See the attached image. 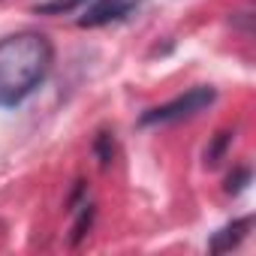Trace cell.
<instances>
[{"mask_svg":"<svg viewBox=\"0 0 256 256\" xmlns=\"http://www.w3.org/2000/svg\"><path fill=\"white\" fill-rule=\"evenodd\" d=\"M217 100V90L208 88V84H196L190 88L187 94L163 102V106H154L148 108L142 118H139V126H166V124H178V120H190L196 118L199 112H205L211 102Z\"/></svg>","mask_w":256,"mask_h":256,"instance_id":"obj_2","label":"cell"},{"mask_svg":"<svg viewBox=\"0 0 256 256\" xmlns=\"http://www.w3.org/2000/svg\"><path fill=\"white\" fill-rule=\"evenodd\" d=\"M247 184H250V169H244V166H241V169H235V172L226 178V193L238 196V193H241Z\"/></svg>","mask_w":256,"mask_h":256,"instance_id":"obj_9","label":"cell"},{"mask_svg":"<svg viewBox=\"0 0 256 256\" xmlns=\"http://www.w3.org/2000/svg\"><path fill=\"white\" fill-rule=\"evenodd\" d=\"M88 0H46V4L36 6L40 16H64V12H72L78 6H84Z\"/></svg>","mask_w":256,"mask_h":256,"instance_id":"obj_5","label":"cell"},{"mask_svg":"<svg viewBox=\"0 0 256 256\" xmlns=\"http://www.w3.org/2000/svg\"><path fill=\"white\" fill-rule=\"evenodd\" d=\"M94 151H96V157H100V166H102V169H108V166L114 163V139H112L108 133H100V136H96Z\"/></svg>","mask_w":256,"mask_h":256,"instance_id":"obj_6","label":"cell"},{"mask_svg":"<svg viewBox=\"0 0 256 256\" xmlns=\"http://www.w3.org/2000/svg\"><path fill=\"white\" fill-rule=\"evenodd\" d=\"M54 42L40 30H18L0 40V108L22 106L52 72Z\"/></svg>","mask_w":256,"mask_h":256,"instance_id":"obj_1","label":"cell"},{"mask_svg":"<svg viewBox=\"0 0 256 256\" xmlns=\"http://www.w3.org/2000/svg\"><path fill=\"white\" fill-rule=\"evenodd\" d=\"M229 142H232V133H217V142L205 151V163H208V166H217L220 157H223V148H226Z\"/></svg>","mask_w":256,"mask_h":256,"instance_id":"obj_8","label":"cell"},{"mask_svg":"<svg viewBox=\"0 0 256 256\" xmlns=\"http://www.w3.org/2000/svg\"><path fill=\"white\" fill-rule=\"evenodd\" d=\"M250 226H253V217L247 214V217H238V220L226 223L223 229H217V232L211 235V244H208V247H211V253H226V250L238 247V244L247 238Z\"/></svg>","mask_w":256,"mask_h":256,"instance_id":"obj_4","label":"cell"},{"mask_svg":"<svg viewBox=\"0 0 256 256\" xmlns=\"http://www.w3.org/2000/svg\"><path fill=\"white\" fill-rule=\"evenodd\" d=\"M90 220H94V205H82L78 208V220H76V226H72V244H78L84 235H88V229H90Z\"/></svg>","mask_w":256,"mask_h":256,"instance_id":"obj_7","label":"cell"},{"mask_svg":"<svg viewBox=\"0 0 256 256\" xmlns=\"http://www.w3.org/2000/svg\"><path fill=\"white\" fill-rule=\"evenodd\" d=\"M145 6V0H94L90 6H84V16L78 18V28H106L118 24L124 18H130Z\"/></svg>","mask_w":256,"mask_h":256,"instance_id":"obj_3","label":"cell"}]
</instances>
